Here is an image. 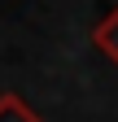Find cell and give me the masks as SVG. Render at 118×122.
<instances>
[{"instance_id": "obj_1", "label": "cell", "mask_w": 118, "mask_h": 122, "mask_svg": "<svg viewBox=\"0 0 118 122\" xmlns=\"http://www.w3.org/2000/svg\"><path fill=\"white\" fill-rule=\"evenodd\" d=\"M92 44H96V48H101V52L114 61V66H118V5H114L105 18L92 26Z\"/></svg>"}, {"instance_id": "obj_2", "label": "cell", "mask_w": 118, "mask_h": 122, "mask_svg": "<svg viewBox=\"0 0 118 122\" xmlns=\"http://www.w3.org/2000/svg\"><path fill=\"white\" fill-rule=\"evenodd\" d=\"M0 122H44L18 92H0Z\"/></svg>"}]
</instances>
